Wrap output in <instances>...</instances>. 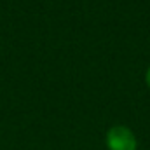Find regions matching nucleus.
<instances>
[{
  "label": "nucleus",
  "mask_w": 150,
  "mask_h": 150,
  "mask_svg": "<svg viewBox=\"0 0 150 150\" xmlns=\"http://www.w3.org/2000/svg\"><path fill=\"white\" fill-rule=\"evenodd\" d=\"M145 84H147V87L150 89V67L147 68V72H145Z\"/></svg>",
  "instance_id": "2"
},
{
  "label": "nucleus",
  "mask_w": 150,
  "mask_h": 150,
  "mask_svg": "<svg viewBox=\"0 0 150 150\" xmlns=\"http://www.w3.org/2000/svg\"><path fill=\"white\" fill-rule=\"evenodd\" d=\"M108 150H138V140L127 126H112L105 134Z\"/></svg>",
  "instance_id": "1"
}]
</instances>
